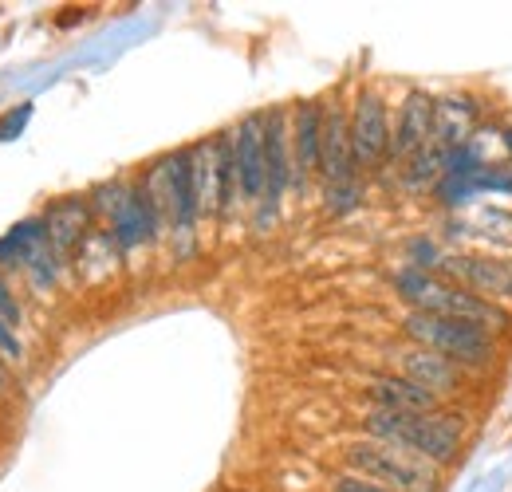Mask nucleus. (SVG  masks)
<instances>
[{"instance_id": "6e6552de", "label": "nucleus", "mask_w": 512, "mask_h": 492, "mask_svg": "<svg viewBox=\"0 0 512 492\" xmlns=\"http://www.w3.org/2000/svg\"><path fill=\"white\" fill-rule=\"evenodd\" d=\"M320 182L323 189L359 182V166H355V150H351V103L343 95L323 99Z\"/></svg>"}, {"instance_id": "f03ea898", "label": "nucleus", "mask_w": 512, "mask_h": 492, "mask_svg": "<svg viewBox=\"0 0 512 492\" xmlns=\"http://www.w3.org/2000/svg\"><path fill=\"white\" fill-rule=\"evenodd\" d=\"M402 335L410 339V347H426V351H438V355L453 359L465 374L489 370L501 355V343L489 331L469 327V323L449 319V315H430V311H406Z\"/></svg>"}, {"instance_id": "9b49d317", "label": "nucleus", "mask_w": 512, "mask_h": 492, "mask_svg": "<svg viewBox=\"0 0 512 492\" xmlns=\"http://www.w3.org/2000/svg\"><path fill=\"white\" fill-rule=\"evenodd\" d=\"M162 229H166V221H162L158 205L150 201V193H146V185L142 182L130 185L127 201H123V205L115 209V217L107 221V233L115 237L119 252H130V248L158 241Z\"/></svg>"}, {"instance_id": "39448f33", "label": "nucleus", "mask_w": 512, "mask_h": 492, "mask_svg": "<svg viewBox=\"0 0 512 492\" xmlns=\"http://www.w3.org/2000/svg\"><path fill=\"white\" fill-rule=\"evenodd\" d=\"M390 126L394 123L383 95L375 87H359L351 99V150H355L359 178L379 174L390 162Z\"/></svg>"}, {"instance_id": "dca6fc26", "label": "nucleus", "mask_w": 512, "mask_h": 492, "mask_svg": "<svg viewBox=\"0 0 512 492\" xmlns=\"http://www.w3.org/2000/svg\"><path fill=\"white\" fill-rule=\"evenodd\" d=\"M434 315H449V319H461L469 327H481L493 339L512 335V311L505 304H493V300H485V296H477L469 288H457V284H446L442 304H438Z\"/></svg>"}, {"instance_id": "0eeeda50", "label": "nucleus", "mask_w": 512, "mask_h": 492, "mask_svg": "<svg viewBox=\"0 0 512 492\" xmlns=\"http://www.w3.org/2000/svg\"><path fill=\"white\" fill-rule=\"evenodd\" d=\"M264 201H260V229L276 217V205L284 201L292 185V111L272 107L264 111Z\"/></svg>"}, {"instance_id": "1a4fd4ad", "label": "nucleus", "mask_w": 512, "mask_h": 492, "mask_svg": "<svg viewBox=\"0 0 512 492\" xmlns=\"http://www.w3.org/2000/svg\"><path fill=\"white\" fill-rule=\"evenodd\" d=\"M434 111H438V99L422 87H410L402 107H398V119L390 126V162L386 166H406L414 154H422L430 142H434Z\"/></svg>"}, {"instance_id": "4be33fe9", "label": "nucleus", "mask_w": 512, "mask_h": 492, "mask_svg": "<svg viewBox=\"0 0 512 492\" xmlns=\"http://www.w3.org/2000/svg\"><path fill=\"white\" fill-rule=\"evenodd\" d=\"M442 248L434 237H410L406 241V268H418V272H438V264H442Z\"/></svg>"}, {"instance_id": "393cba45", "label": "nucleus", "mask_w": 512, "mask_h": 492, "mask_svg": "<svg viewBox=\"0 0 512 492\" xmlns=\"http://www.w3.org/2000/svg\"><path fill=\"white\" fill-rule=\"evenodd\" d=\"M327 492H394V489H383V485H375L367 477H355V473H335Z\"/></svg>"}, {"instance_id": "2eb2a0df", "label": "nucleus", "mask_w": 512, "mask_h": 492, "mask_svg": "<svg viewBox=\"0 0 512 492\" xmlns=\"http://www.w3.org/2000/svg\"><path fill=\"white\" fill-rule=\"evenodd\" d=\"M363 394H367V402H371L375 410H398V414H434V410L449 406L438 394H430L426 386L410 382V378L398 374V370L367 378V390H363Z\"/></svg>"}, {"instance_id": "9d476101", "label": "nucleus", "mask_w": 512, "mask_h": 492, "mask_svg": "<svg viewBox=\"0 0 512 492\" xmlns=\"http://www.w3.org/2000/svg\"><path fill=\"white\" fill-rule=\"evenodd\" d=\"M323 142V99H300L292 107V189L308 193L312 178H320Z\"/></svg>"}, {"instance_id": "ddd939ff", "label": "nucleus", "mask_w": 512, "mask_h": 492, "mask_svg": "<svg viewBox=\"0 0 512 492\" xmlns=\"http://www.w3.org/2000/svg\"><path fill=\"white\" fill-rule=\"evenodd\" d=\"M398 374H406L410 382L426 386V390L438 394L442 402L457 398V394L465 390V382H469V374L457 367L453 359L438 355V351H426V347H406V351L398 355Z\"/></svg>"}, {"instance_id": "423d86ee", "label": "nucleus", "mask_w": 512, "mask_h": 492, "mask_svg": "<svg viewBox=\"0 0 512 492\" xmlns=\"http://www.w3.org/2000/svg\"><path fill=\"white\" fill-rule=\"evenodd\" d=\"M438 276L446 284L469 288L493 304H512V256L497 252H446L438 264Z\"/></svg>"}, {"instance_id": "5701e85b", "label": "nucleus", "mask_w": 512, "mask_h": 492, "mask_svg": "<svg viewBox=\"0 0 512 492\" xmlns=\"http://www.w3.org/2000/svg\"><path fill=\"white\" fill-rule=\"evenodd\" d=\"M359 201H363V185H359V182L331 185V189H323V209H327L331 217H343V213L359 209Z\"/></svg>"}, {"instance_id": "b1692460", "label": "nucleus", "mask_w": 512, "mask_h": 492, "mask_svg": "<svg viewBox=\"0 0 512 492\" xmlns=\"http://www.w3.org/2000/svg\"><path fill=\"white\" fill-rule=\"evenodd\" d=\"M0 319L16 331L20 327V319H24V308H20V300H16V292H12V284H8V276L0 272Z\"/></svg>"}, {"instance_id": "bb28decb", "label": "nucleus", "mask_w": 512, "mask_h": 492, "mask_svg": "<svg viewBox=\"0 0 512 492\" xmlns=\"http://www.w3.org/2000/svg\"><path fill=\"white\" fill-rule=\"evenodd\" d=\"M0 359H12V363L20 359V339L4 319H0Z\"/></svg>"}, {"instance_id": "7ed1b4c3", "label": "nucleus", "mask_w": 512, "mask_h": 492, "mask_svg": "<svg viewBox=\"0 0 512 492\" xmlns=\"http://www.w3.org/2000/svg\"><path fill=\"white\" fill-rule=\"evenodd\" d=\"M343 465L347 473L355 477H367L383 489L394 492H438L442 489V469L410 457L406 449H394L386 441H371V437H359V441H347L343 445Z\"/></svg>"}, {"instance_id": "4468645a", "label": "nucleus", "mask_w": 512, "mask_h": 492, "mask_svg": "<svg viewBox=\"0 0 512 492\" xmlns=\"http://www.w3.org/2000/svg\"><path fill=\"white\" fill-rule=\"evenodd\" d=\"M44 225H48V245L52 252L67 260L71 252L87 245L91 229H95V213H91V201L87 197H60L44 209Z\"/></svg>"}, {"instance_id": "412c9836", "label": "nucleus", "mask_w": 512, "mask_h": 492, "mask_svg": "<svg viewBox=\"0 0 512 492\" xmlns=\"http://www.w3.org/2000/svg\"><path fill=\"white\" fill-rule=\"evenodd\" d=\"M442 162H446V150L430 142L422 154H414L402 166V185L406 189H434V185L442 182Z\"/></svg>"}, {"instance_id": "6ab92c4d", "label": "nucleus", "mask_w": 512, "mask_h": 492, "mask_svg": "<svg viewBox=\"0 0 512 492\" xmlns=\"http://www.w3.org/2000/svg\"><path fill=\"white\" fill-rule=\"evenodd\" d=\"M44 248H48V225H44V217H28V221L12 225L0 237V272L28 268Z\"/></svg>"}, {"instance_id": "f3484780", "label": "nucleus", "mask_w": 512, "mask_h": 492, "mask_svg": "<svg viewBox=\"0 0 512 492\" xmlns=\"http://www.w3.org/2000/svg\"><path fill=\"white\" fill-rule=\"evenodd\" d=\"M481 126V99L469 95V91H453L438 99V111H434V146L453 150V146H465Z\"/></svg>"}, {"instance_id": "a211bd4d", "label": "nucleus", "mask_w": 512, "mask_h": 492, "mask_svg": "<svg viewBox=\"0 0 512 492\" xmlns=\"http://www.w3.org/2000/svg\"><path fill=\"white\" fill-rule=\"evenodd\" d=\"M190 174L193 193H197V213L201 217H221V150H217V134L190 146Z\"/></svg>"}, {"instance_id": "cd10ccee", "label": "nucleus", "mask_w": 512, "mask_h": 492, "mask_svg": "<svg viewBox=\"0 0 512 492\" xmlns=\"http://www.w3.org/2000/svg\"><path fill=\"white\" fill-rule=\"evenodd\" d=\"M8 394V370H4V363H0V398Z\"/></svg>"}, {"instance_id": "20e7f679", "label": "nucleus", "mask_w": 512, "mask_h": 492, "mask_svg": "<svg viewBox=\"0 0 512 492\" xmlns=\"http://www.w3.org/2000/svg\"><path fill=\"white\" fill-rule=\"evenodd\" d=\"M142 185H146L150 201L158 205L166 229L174 237H190L193 229H197V221H201L197 193H193V174H190V146L158 158L154 170L142 178Z\"/></svg>"}, {"instance_id": "aec40b11", "label": "nucleus", "mask_w": 512, "mask_h": 492, "mask_svg": "<svg viewBox=\"0 0 512 492\" xmlns=\"http://www.w3.org/2000/svg\"><path fill=\"white\" fill-rule=\"evenodd\" d=\"M394 292H398V300L406 304L410 311H438V304H442V292H446V280L438 276V272H418V268H398L394 272Z\"/></svg>"}, {"instance_id": "f257e3e1", "label": "nucleus", "mask_w": 512, "mask_h": 492, "mask_svg": "<svg viewBox=\"0 0 512 492\" xmlns=\"http://www.w3.org/2000/svg\"><path fill=\"white\" fill-rule=\"evenodd\" d=\"M469 430V414L457 406H442L434 414H398V410H367L363 414V433L371 441H386L394 449H406L410 457L434 465V469H453L461 457V441Z\"/></svg>"}, {"instance_id": "f8f14e48", "label": "nucleus", "mask_w": 512, "mask_h": 492, "mask_svg": "<svg viewBox=\"0 0 512 492\" xmlns=\"http://www.w3.org/2000/svg\"><path fill=\"white\" fill-rule=\"evenodd\" d=\"M233 150H237V178H241V201L245 205H260L264 201V111L245 115L233 126Z\"/></svg>"}, {"instance_id": "a878e982", "label": "nucleus", "mask_w": 512, "mask_h": 492, "mask_svg": "<svg viewBox=\"0 0 512 492\" xmlns=\"http://www.w3.org/2000/svg\"><path fill=\"white\" fill-rule=\"evenodd\" d=\"M32 119V103H20L16 111H8L4 119H0V142H8V138H20V130L28 126Z\"/></svg>"}]
</instances>
